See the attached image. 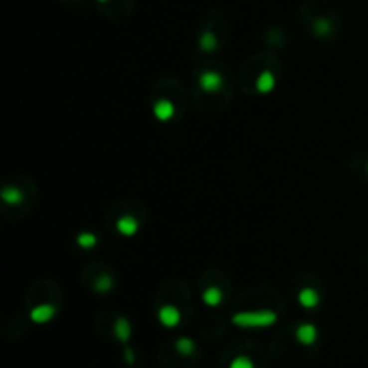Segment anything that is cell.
<instances>
[{
  "instance_id": "10",
  "label": "cell",
  "mask_w": 368,
  "mask_h": 368,
  "mask_svg": "<svg viewBox=\"0 0 368 368\" xmlns=\"http://www.w3.org/2000/svg\"><path fill=\"white\" fill-rule=\"evenodd\" d=\"M221 300H223V293H221L219 287H208V289H205V293H203V302H205L208 307H215V305H219Z\"/></svg>"
},
{
  "instance_id": "18",
  "label": "cell",
  "mask_w": 368,
  "mask_h": 368,
  "mask_svg": "<svg viewBox=\"0 0 368 368\" xmlns=\"http://www.w3.org/2000/svg\"><path fill=\"white\" fill-rule=\"evenodd\" d=\"M124 354H126V361H128V363H133V350H131V349H126V352H124Z\"/></svg>"
},
{
  "instance_id": "1",
  "label": "cell",
  "mask_w": 368,
  "mask_h": 368,
  "mask_svg": "<svg viewBox=\"0 0 368 368\" xmlns=\"http://www.w3.org/2000/svg\"><path fill=\"white\" fill-rule=\"evenodd\" d=\"M232 322L239 327H268L277 322V314L271 311H253V313H237Z\"/></svg>"
},
{
  "instance_id": "15",
  "label": "cell",
  "mask_w": 368,
  "mask_h": 368,
  "mask_svg": "<svg viewBox=\"0 0 368 368\" xmlns=\"http://www.w3.org/2000/svg\"><path fill=\"white\" fill-rule=\"evenodd\" d=\"M77 244H79L81 248H94L95 244H97V237H95L94 233H81L79 237H77Z\"/></svg>"
},
{
  "instance_id": "9",
  "label": "cell",
  "mask_w": 368,
  "mask_h": 368,
  "mask_svg": "<svg viewBox=\"0 0 368 368\" xmlns=\"http://www.w3.org/2000/svg\"><path fill=\"white\" fill-rule=\"evenodd\" d=\"M273 88H275V76L269 70L262 72L259 76V79H257V90H259L260 94H269Z\"/></svg>"
},
{
  "instance_id": "6",
  "label": "cell",
  "mask_w": 368,
  "mask_h": 368,
  "mask_svg": "<svg viewBox=\"0 0 368 368\" xmlns=\"http://www.w3.org/2000/svg\"><path fill=\"white\" fill-rule=\"evenodd\" d=\"M54 307L49 304H41L38 305V307H34V309L31 311V320L34 323H47L50 318L54 316Z\"/></svg>"
},
{
  "instance_id": "7",
  "label": "cell",
  "mask_w": 368,
  "mask_h": 368,
  "mask_svg": "<svg viewBox=\"0 0 368 368\" xmlns=\"http://www.w3.org/2000/svg\"><path fill=\"white\" fill-rule=\"evenodd\" d=\"M117 230H119L122 235H126V237H131V235H135V232L139 230V223H137L135 217H131V215H124V217H121L119 223H117Z\"/></svg>"
},
{
  "instance_id": "2",
  "label": "cell",
  "mask_w": 368,
  "mask_h": 368,
  "mask_svg": "<svg viewBox=\"0 0 368 368\" xmlns=\"http://www.w3.org/2000/svg\"><path fill=\"white\" fill-rule=\"evenodd\" d=\"M199 86L205 90L206 94H214V92H219L223 88V77H221L219 72L208 70L205 74H201L199 77Z\"/></svg>"
},
{
  "instance_id": "11",
  "label": "cell",
  "mask_w": 368,
  "mask_h": 368,
  "mask_svg": "<svg viewBox=\"0 0 368 368\" xmlns=\"http://www.w3.org/2000/svg\"><path fill=\"white\" fill-rule=\"evenodd\" d=\"M115 334L117 338L121 341H128L130 340V334H131V327H130V322L126 318H119L115 323Z\"/></svg>"
},
{
  "instance_id": "14",
  "label": "cell",
  "mask_w": 368,
  "mask_h": 368,
  "mask_svg": "<svg viewBox=\"0 0 368 368\" xmlns=\"http://www.w3.org/2000/svg\"><path fill=\"white\" fill-rule=\"evenodd\" d=\"M176 350H178L180 354L190 356L194 352L192 340H188V338H182V340H178V341H176Z\"/></svg>"
},
{
  "instance_id": "17",
  "label": "cell",
  "mask_w": 368,
  "mask_h": 368,
  "mask_svg": "<svg viewBox=\"0 0 368 368\" xmlns=\"http://www.w3.org/2000/svg\"><path fill=\"white\" fill-rule=\"evenodd\" d=\"M97 289L101 293H104V291H108V289H112V280H110V278L108 277H101L97 280Z\"/></svg>"
},
{
  "instance_id": "16",
  "label": "cell",
  "mask_w": 368,
  "mask_h": 368,
  "mask_svg": "<svg viewBox=\"0 0 368 368\" xmlns=\"http://www.w3.org/2000/svg\"><path fill=\"white\" fill-rule=\"evenodd\" d=\"M230 368H253V361L246 356H239L230 363Z\"/></svg>"
},
{
  "instance_id": "13",
  "label": "cell",
  "mask_w": 368,
  "mask_h": 368,
  "mask_svg": "<svg viewBox=\"0 0 368 368\" xmlns=\"http://www.w3.org/2000/svg\"><path fill=\"white\" fill-rule=\"evenodd\" d=\"M2 199L5 203H11V205H18V203L22 201V192L14 187H5L2 190Z\"/></svg>"
},
{
  "instance_id": "8",
  "label": "cell",
  "mask_w": 368,
  "mask_h": 368,
  "mask_svg": "<svg viewBox=\"0 0 368 368\" xmlns=\"http://www.w3.org/2000/svg\"><path fill=\"white\" fill-rule=\"evenodd\" d=\"M298 302H300L302 307H305V309H313V307H316L320 302V296L318 293L314 291V289H302L300 293H298Z\"/></svg>"
},
{
  "instance_id": "12",
  "label": "cell",
  "mask_w": 368,
  "mask_h": 368,
  "mask_svg": "<svg viewBox=\"0 0 368 368\" xmlns=\"http://www.w3.org/2000/svg\"><path fill=\"white\" fill-rule=\"evenodd\" d=\"M199 47H201V50H205V52H212V50L217 47V40H215V34L210 31H205L201 34V38H199Z\"/></svg>"
},
{
  "instance_id": "4",
  "label": "cell",
  "mask_w": 368,
  "mask_h": 368,
  "mask_svg": "<svg viewBox=\"0 0 368 368\" xmlns=\"http://www.w3.org/2000/svg\"><path fill=\"white\" fill-rule=\"evenodd\" d=\"M153 113H155V117L160 122H166L175 115V104L171 103V101H167V99H160L153 106Z\"/></svg>"
},
{
  "instance_id": "5",
  "label": "cell",
  "mask_w": 368,
  "mask_h": 368,
  "mask_svg": "<svg viewBox=\"0 0 368 368\" xmlns=\"http://www.w3.org/2000/svg\"><path fill=\"white\" fill-rule=\"evenodd\" d=\"M316 336H318V331L311 323H304V325L296 329V340L304 343V345H313L316 341Z\"/></svg>"
},
{
  "instance_id": "3",
  "label": "cell",
  "mask_w": 368,
  "mask_h": 368,
  "mask_svg": "<svg viewBox=\"0 0 368 368\" xmlns=\"http://www.w3.org/2000/svg\"><path fill=\"white\" fill-rule=\"evenodd\" d=\"M158 320L166 327H176L180 323V320H182V314H180V311L176 309L175 305H164L158 311Z\"/></svg>"
}]
</instances>
